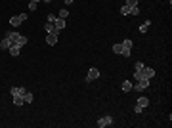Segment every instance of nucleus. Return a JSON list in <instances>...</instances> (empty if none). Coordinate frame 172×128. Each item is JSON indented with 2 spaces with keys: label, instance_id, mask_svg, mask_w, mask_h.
Here are the masks:
<instances>
[{
  "label": "nucleus",
  "instance_id": "6ab92c4d",
  "mask_svg": "<svg viewBox=\"0 0 172 128\" xmlns=\"http://www.w3.org/2000/svg\"><path fill=\"white\" fill-rule=\"evenodd\" d=\"M67 15H69V12H67V10H59V15H57V17H61V19H67Z\"/></svg>",
  "mask_w": 172,
  "mask_h": 128
},
{
  "label": "nucleus",
  "instance_id": "f3484780",
  "mask_svg": "<svg viewBox=\"0 0 172 128\" xmlns=\"http://www.w3.org/2000/svg\"><path fill=\"white\" fill-rule=\"evenodd\" d=\"M113 52L115 54H122V44H113Z\"/></svg>",
  "mask_w": 172,
  "mask_h": 128
},
{
  "label": "nucleus",
  "instance_id": "7ed1b4c3",
  "mask_svg": "<svg viewBox=\"0 0 172 128\" xmlns=\"http://www.w3.org/2000/svg\"><path fill=\"white\" fill-rule=\"evenodd\" d=\"M111 124H113V117L111 115L100 117V119H98V126H100V128H105V126H111Z\"/></svg>",
  "mask_w": 172,
  "mask_h": 128
},
{
  "label": "nucleus",
  "instance_id": "6e6552de",
  "mask_svg": "<svg viewBox=\"0 0 172 128\" xmlns=\"http://www.w3.org/2000/svg\"><path fill=\"white\" fill-rule=\"evenodd\" d=\"M149 105V98H145V96H142V98H138V103L136 107H140V109L143 111V107H147Z\"/></svg>",
  "mask_w": 172,
  "mask_h": 128
},
{
  "label": "nucleus",
  "instance_id": "dca6fc26",
  "mask_svg": "<svg viewBox=\"0 0 172 128\" xmlns=\"http://www.w3.org/2000/svg\"><path fill=\"white\" fill-rule=\"evenodd\" d=\"M149 25H151V21H143V25H142V27H140V33H147Z\"/></svg>",
  "mask_w": 172,
  "mask_h": 128
},
{
  "label": "nucleus",
  "instance_id": "9b49d317",
  "mask_svg": "<svg viewBox=\"0 0 172 128\" xmlns=\"http://www.w3.org/2000/svg\"><path fill=\"white\" fill-rule=\"evenodd\" d=\"M33 100H35V96L31 94V92H25V94H23V101H25V103H33Z\"/></svg>",
  "mask_w": 172,
  "mask_h": 128
},
{
  "label": "nucleus",
  "instance_id": "f8f14e48",
  "mask_svg": "<svg viewBox=\"0 0 172 128\" xmlns=\"http://www.w3.org/2000/svg\"><path fill=\"white\" fill-rule=\"evenodd\" d=\"M132 82H130V80H122V92H130L132 90Z\"/></svg>",
  "mask_w": 172,
  "mask_h": 128
},
{
  "label": "nucleus",
  "instance_id": "4468645a",
  "mask_svg": "<svg viewBox=\"0 0 172 128\" xmlns=\"http://www.w3.org/2000/svg\"><path fill=\"white\" fill-rule=\"evenodd\" d=\"M14 44H17L19 46V48H21V46H25V44H27V37H19L17 40H15V42Z\"/></svg>",
  "mask_w": 172,
  "mask_h": 128
},
{
  "label": "nucleus",
  "instance_id": "b1692460",
  "mask_svg": "<svg viewBox=\"0 0 172 128\" xmlns=\"http://www.w3.org/2000/svg\"><path fill=\"white\" fill-rule=\"evenodd\" d=\"M29 10H31V12H35V10H36V4H35V2H29Z\"/></svg>",
  "mask_w": 172,
  "mask_h": 128
},
{
  "label": "nucleus",
  "instance_id": "a211bd4d",
  "mask_svg": "<svg viewBox=\"0 0 172 128\" xmlns=\"http://www.w3.org/2000/svg\"><path fill=\"white\" fill-rule=\"evenodd\" d=\"M130 10H132V8H130V6H126V4H124V6L121 8V13H122V15H128V13H130Z\"/></svg>",
  "mask_w": 172,
  "mask_h": 128
},
{
  "label": "nucleus",
  "instance_id": "5701e85b",
  "mask_svg": "<svg viewBox=\"0 0 172 128\" xmlns=\"http://www.w3.org/2000/svg\"><path fill=\"white\" fill-rule=\"evenodd\" d=\"M56 17H57V15H52V13H50V15H48V23H54Z\"/></svg>",
  "mask_w": 172,
  "mask_h": 128
},
{
  "label": "nucleus",
  "instance_id": "423d86ee",
  "mask_svg": "<svg viewBox=\"0 0 172 128\" xmlns=\"http://www.w3.org/2000/svg\"><path fill=\"white\" fill-rule=\"evenodd\" d=\"M12 44H14V40L6 34V38H4L2 42H0V50H10V46H12Z\"/></svg>",
  "mask_w": 172,
  "mask_h": 128
},
{
  "label": "nucleus",
  "instance_id": "f257e3e1",
  "mask_svg": "<svg viewBox=\"0 0 172 128\" xmlns=\"http://www.w3.org/2000/svg\"><path fill=\"white\" fill-rule=\"evenodd\" d=\"M57 38H59V31L48 33V34H46V44H48V46H56L57 44Z\"/></svg>",
  "mask_w": 172,
  "mask_h": 128
},
{
  "label": "nucleus",
  "instance_id": "39448f33",
  "mask_svg": "<svg viewBox=\"0 0 172 128\" xmlns=\"http://www.w3.org/2000/svg\"><path fill=\"white\" fill-rule=\"evenodd\" d=\"M130 52H132V40L126 38L122 42V55H124V58H130Z\"/></svg>",
  "mask_w": 172,
  "mask_h": 128
},
{
  "label": "nucleus",
  "instance_id": "412c9836",
  "mask_svg": "<svg viewBox=\"0 0 172 128\" xmlns=\"http://www.w3.org/2000/svg\"><path fill=\"white\" fill-rule=\"evenodd\" d=\"M126 6H130V8L138 6V0H126Z\"/></svg>",
  "mask_w": 172,
  "mask_h": 128
},
{
  "label": "nucleus",
  "instance_id": "393cba45",
  "mask_svg": "<svg viewBox=\"0 0 172 128\" xmlns=\"http://www.w3.org/2000/svg\"><path fill=\"white\" fill-rule=\"evenodd\" d=\"M63 2L67 4V6H69V4H73V2H75V0H63Z\"/></svg>",
  "mask_w": 172,
  "mask_h": 128
},
{
  "label": "nucleus",
  "instance_id": "bb28decb",
  "mask_svg": "<svg viewBox=\"0 0 172 128\" xmlns=\"http://www.w3.org/2000/svg\"><path fill=\"white\" fill-rule=\"evenodd\" d=\"M42 2H46V4H48V2H52V0H42Z\"/></svg>",
  "mask_w": 172,
  "mask_h": 128
},
{
  "label": "nucleus",
  "instance_id": "2eb2a0df",
  "mask_svg": "<svg viewBox=\"0 0 172 128\" xmlns=\"http://www.w3.org/2000/svg\"><path fill=\"white\" fill-rule=\"evenodd\" d=\"M44 31H46V34H48V33H54V31H56L54 23H48V21H46V27H44Z\"/></svg>",
  "mask_w": 172,
  "mask_h": 128
},
{
  "label": "nucleus",
  "instance_id": "20e7f679",
  "mask_svg": "<svg viewBox=\"0 0 172 128\" xmlns=\"http://www.w3.org/2000/svg\"><path fill=\"white\" fill-rule=\"evenodd\" d=\"M96 79H100V69L90 67V71H88V75H86V82H92V80H96Z\"/></svg>",
  "mask_w": 172,
  "mask_h": 128
},
{
  "label": "nucleus",
  "instance_id": "f03ea898",
  "mask_svg": "<svg viewBox=\"0 0 172 128\" xmlns=\"http://www.w3.org/2000/svg\"><path fill=\"white\" fill-rule=\"evenodd\" d=\"M25 19H27V13H19V15H14L12 19H10V25H12V27H19V25H21Z\"/></svg>",
  "mask_w": 172,
  "mask_h": 128
},
{
  "label": "nucleus",
  "instance_id": "0eeeda50",
  "mask_svg": "<svg viewBox=\"0 0 172 128\" xmlns=\"http://www.w3.org/2000/svg\"><path fill=\"white\" fill-rule=\"evenodd\" d=\"M54 27H56V31H63L65 29V19H61V17H56V21H54Z\"/></svg>",
  "mask_w": 172,
  "mask_h": 128
},
{
  "label": "nucleus",
  "instance_id": "4be33fe9",
  "mask_svg": "<svg viewBox=\"0 0 172 128\" xmlns=\"http://www.w3.org/2000/svg\"><path fill=\"white\" fill-rule=\"evenodd\" d=\"M130 13H132V15H138V13H140V8H138V6H134L132 10H130Z\"/></svg>",
  "mask_w": 172,
  "mask_h": 128
},
{
  "label": "nucleus",
  "instance_id": "9d476101",
  "mask_svg": "<svg viewBox=\"0 0 172 128\" xmlns=\"http://www.w3.org/2000/svg\"><path fill=\"white\" fill-rule=\"evenodd\" d=\"M8 52H10V54H12L14 58H15V55H19V52H21V48H19L17 44H12V46H10V50H8Z\"/></svg>",
  "mask_w": 172,
  "mask_h": 128
},
{
  "label": "nucleus",
  "instance_id": "a878e982",
  "mask_svg": "<svg viewBox=\"0 0 172 128\" xmlns=\"http://www.w3.org/2000/svg\"><path fill=\"white\" fill-rule=\"evenodd\" d=\"M31 2H35V4H38V2H40V0H31Z\"/></svg>",
  "mask_w": 172,
  "mask_h": 128
},
{
  "label": "nucleus",
  "instance_id": "aec40b11",
  "mask_svg": "<svg viewBox=\"0 0 172 128\" xmlns=\"http://www.w3.org/2000/svg\"><path fill=\"white\" fill-rule=\"evenodd\" d=\"M143 67H145V65L142 63V61H136V63H134V69H136V71H142Z\"/></svg>",
  "mask_w": 172,
  "mask_h": 128
},
{
  "label": "nucleus",
  "instance_id": "1a4fd4ad",
  "mask_svg": "<svg viewBox=\"0 0 172 128\" xmlns=\"http://www.w3.org/2000/svg\"><path fill=\"white\" fill-rule=\"evenodd\" d=\"M10 92H12V98H14V96H23V94H25L27 90H25L23 86H14V88L10 90Z\"/></svg>",
  "mask_w": 172,
  "mask_h": 128
},
{
  "label": "nucleus",
  "instance_id": "ddd939ff",
  "mask_svg": "<svg viewBox=\"0 0 172 128\" xmlns=\"http://www.w3.org/2000/svg\"><path fill=\"white\" fill-rule=\"evenodd\" d=\"M23 103H25V101H23V96H14V105L21 107Z\"/></svg>",
  "mask_w": 172,
  "mask_h": 128
}]
</instances>
